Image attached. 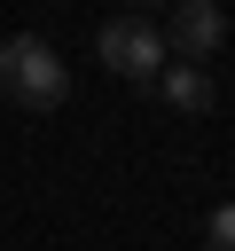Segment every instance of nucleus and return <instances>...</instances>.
<instances>
[{"label":"nucleus","mask_w":235,"mask_h":251,"mask_svg":"<svg viewBox=\"0 0 235 251\" xmlns=\"http://www.w3.org/2000/svg\"><path fill=\"white\" fill-rule=\"evenodd\" d=\"M0 94L16 110H55V102H70V63L39 31H8L0 39Z\"/></svg>","instance_id":"f257e3e1"},{"label":"nucleus","mask_w":235,"mask_h":251,"mask_svg":"<svg viewBox=\"0 0 235 251\" xmlns=\"http://www.w3.org/2000/svg\"><path fill=\"white\" fill-rule=\"evenodd\" d=\"M94 47H102V63L118 71V78H133V86H149L172 55H164V31L149 24V16H110L102 31H94Z\"/></svg>","instance_id":"f03ea898"},{"label":"nucleus","mask_w":235,"mask_h":251,"mask_svg":"<svg viewBox=\"0 0 235 251\" xmlns=\"http://www.w3.org/2000/svg\"><path fill=\"white\" fill-rule=\"evenodd\" d=\"M227 47V8L219 0H172V31H164V55L172 63H204Z\"/></svg>","instance_id":"7ed1b4c3"},{"label":"nucleus","mask_w":235,"mask_h":251,"mask_svg":"<svg viewBox=\"0 0 235 251\" xmlns=\"http://www.w3.org/2000/svg\"><path fill=\"white\" fill-rule=\"evenodd\" d=\"M149 86H157V94H164L180 118H204V110L219 102V86H212V71H204V63H164Z\"/></svg>","instance_id":"20e7f679"},{"label":"nucleus","mask_w":235,"mask_h":251,"mask_svg":"<svg viewBox=\"0 0 235 251\" xmlns=\"http://www.w3.org/2000/svg\"><path fill=\"white\" fill-rule=\"evenodd\" d=\"M204 251H235V204H219L204 220Z\"/></svg>","instance_id":"39448f33"},{"label":"nucleus","mask_w":235,"mask_h":251,"mask_svg":"<svg viewBox=\"0 0 235 251\" xmlns=\"http://www.w3.org/2000/svg\"><path fill=\"white\" fill-rule=\"evenodd\" d=\"M141 8H172V0H141Z\"/></svg>","instance_id":"423d86ee"}]
</instances>
